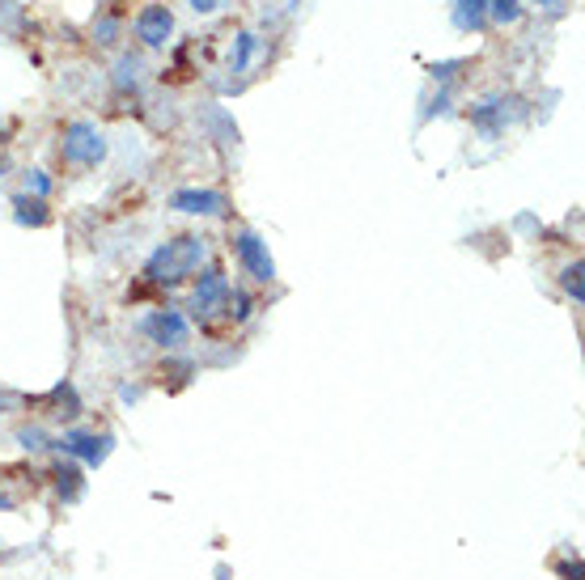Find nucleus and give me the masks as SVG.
Returning a JSON list of instances; mask_svg holds the SVG:
<instances>
[{
	"label": "nucleus",
	"mask_w": 585,
	"mask_h": 580,
	"mask_svg": "<svg viewBox=\"0 0 585 580\" xmlns=\"http://www.w3.org/2000/svg\"><path fill=\"white\" fill-rule=\"evenodd\" d=\"M204 255H208V250H204L200 238H174L162 250H153L145 276L153 284H179V280H187V276H195V271H200Z\"/></svg>",
	"instance_id": "1"
},
{
	"label": "nucleus",
	"mask_w": 585,
	"mask_h": 580,
	"mask_svg": "<svg viewBox=\"0 0 585 580\" xmlns=\"http://www.w3.org/2000/svg\"><path fill=\"white\" fill-rule=\"evenodd\" d=\"M64 157L73 166H98L106 157V140L98 136L94 123H68L64 128Z\"/></svg>",
	"instance_id": "2"
},
{
	"label": "nucleus",
	"mask_w": 585,
	"mask_h": 580,
	"mask_svg": "<svg viewBox=\"0 0 585 580\" xmlns=\"http://www.w3.org/2000/svg\"><path fill=\"white\" fill-rule=\"evenodd\" d=\"M234 250H238V259H242V267L251 271L255 280H276V263H272V255H268V246H263L255 233H238V242H234Z\"/></svg>",
	"instance_id": "3"
},
{
	"label": "nucleus",
	"mask_w": 585,
	"mask_h": 580,
	"mask_svg": "<svg viewBox=\"0 0 585 580\" xmlns=\"http://www.w3.org/2000/svg\"><path fill=\"white\" fill-rule=\"evenodd\" d=\"M170 30H174V17H170L166 5H149L145 13L136 17V34H140V39H145L149 47H166Z\"/></svg>",
	"instance_id": "4"
},
{
	"label": "nucleus",
	"mask_w": 585,
	"mask_h": 580,
	"mask_svg": "<svg viewBox=\"0 0 585 580\" xmlns=\"http://www.w3.org/2000/svg\"><path fill=\"white\" fill-rule=\"evenodd\" d=\"M64 453H73V458L81 462H90L98 466L106 453H111V437H94V432H64V441H60Z\"/></svg>",
	"instance_id": "5"
},
{
	"label": "nucleus",
	"mask_w": 585,
	"mask_h": 580,
	"mask_svg": "<svg viewBox=\"0 0 585 580\" xmlns=\"http://www.w3.org/2000/svg\"><path fill=\"white\" fill-rule=\"evenodd\" d=\"M509 102H513V98H501V94H496V98H484V102L471 111V123H475V128H484V132H501L509 119H518V115H522V106L505 111Z\"/></svg>",
	"instance_id": "6"
},
{
	"label": "nucleus",
	"mask_w": 585,
	"mask_h": 580,
	"mask_svg": "<svg viewBox=\"0 0 585 580\" xmlns=\"http://www.w3.org/2000/svg\"><path fill=\"white\" fill-rule=\"evenodd\" d=\"M170 208L174 212H191V216H221L229 204H225V195H217V191H179L170 199Z\"/></svg>",
	"instance_id": "7"
},
{
	"label": "nucleus",
	"mask_w": 585,
	"mask_h": 580,
	"mask_svg": "<svg viewBox=\"0 0 585 580\" xmlns=\"http://www.w3.org/2000/svg\"><path fill=\"white\" fill-rule=\"evenodd\" d=\"M217 305H229V280L221 276V271H208V276L200 280V288H195V297H191V310L212 314Z\"/></svg>",
	"instance_id": "8"
},
{
	"label": "nucleus",
	"mask_w": 585,
	"mask_h": 580,
	"mask_svg": "<svg viewBox=\"0 0 585 580\" xmlns=\"http://www.w3.org/2000/svg\"><path fill=\"white\" fill-rule=\"evenodd\" d=\"M145 331L162 343V348H179V343L187 339V318L183 314H174V310H162V314H153L145 322Z\"/></svg>",
	"instance_id": "9"
},
{
	"label": "nucleus",
	"mask_w": 585,
	"mask_h": 580,
	"mask_svg": "<svg viewBox=\"0 0 585 580\" xmlns=\"http://www.w3.org/2000/svg\"><path fill=\"white\" fill-rule=\"evenodd\" d=\"M488 22V0H454V26L458 30H480Z\"/></svg>",
	"instance_id": "10"
},
{
	"label": "nucleus",
	"mask_w": 585,
	"mask_h": 580,
	"mask_svg": "<svg viewBox=\"0 0 585 580\" xmlns=\"http://www.w3.org/2000/svg\"><path fill=\"white\" fill-rule=\"evenodd\" d=\"M13 208H17L13 216H17L22 225H47V204H43L39 195H17Z\"/></svg>",
	"instance_id": "11"
},
{
	"label": "nucleus",
	"mask_w": 585,
	"mask_h": 580,
	"mask_svg": "<svg viewBox=\"0 0 585 580\" xmlns=\"http://www.w3.org/2000/svg\"><path fill=\"white\" fill-rule=\"evenodd\" d=\"M581 276H585V263H581V259H577L573 267H564V276H560V284H564V293H569V297H573L577 305L585 301V280H581Z\"/></svg>",
	"instance_id": "12"
},
{
	"label": "nucleus",
	"mask_w": 585,
	"mask_h": 580,
	"mask_svg": "<svg viewBox=\"0 0 585 580\" xmlns=\"http://www.w3.org/2000/svg\"><path fill=\"white\" fill-rule=\"evenodd\" d=\"M56 479H60V492H64V496H77V492H81V483H77L81 475H77L73 466H60V470H56Z\"/></svg>",
	"instance_id": "13"
},
{
	"label": "nucleus",
	"mask_w": 585,
	"mask_h": 580,
	"mask_svg": "<svg viewBox=\"0 0 585 580\" xmlns=\"http://www.w3.org/2000/svg\"><path fill=\"white\" fill-rule=\"evenodd\" d=\"M564 580H581L585 576V568H581V559H560V568H556Z\"/></svg>",
	"instance_id": "14"
},
{
	"label": "nucleus",
	"mask_w": 585,
	"mask_h": 580,
	"mask_svg": "<svg viewBox=\"0 0 585 580\" xmlns=\"http://www.w3.org/2000/svg\"><path fill=\"white\" fill-rule=\"evenodd\" d=\"M251 47H255L251 34H238V60H234V68H246V60H251Z\"/></svg>",
	"instance_id": "15"
},
{
	"label": "nucleus",
	"mask_w": 585,
	"mask_h": 580,
	"mask_svg": "<svg viewBox=\"0 0 585 580\" xmlns=\"http://www.w3.org/2000/svg\"><path fill=\"white\" fill-rule=\"evenodd\" d=\"M217 5H221V0H191V9H195V13H212Z\"/></svg>",
	"instance_id": "16"
},
{
	"label": "nucleus",
	"mask_w": 585,
	"mask_h": 580,
	"mask_svg": "<svg viewBox=\"0 0 585 580\" xmlns=\"http://www.w3.org/2000/svg\"><path fill=\"white\" fill-rule=\"evenodd\" d=\"M0 509H13V500H9V496H0Z\"/></svg>",
	"instance_id": "17"
}]
</instances>
